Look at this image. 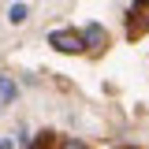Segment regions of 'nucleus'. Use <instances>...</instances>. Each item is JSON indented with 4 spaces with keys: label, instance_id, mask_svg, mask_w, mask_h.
<instances>
[{
    "label": "nucleus",
    "instance_id": "20e7f679",
    "mask_svg": "<svg viewBox=\"0 0 149 149\" xmlns=\"http://www.w3.org/2000/svg\"><path fill=\"white\" fill-rule=\"evenodd\" d=\"M0 97H4V104L15 101V82H11V78H0Z\"/></svg>",
    "mask_w": 149,
    "mask_h": 149
},
{
    "label": "nucleus",
    "instance_id": "f257e3e1",
    "mask_svg": "<svg viewBox=\"0 0 149 149\" xmlns=\"http://www.w3.org/2000/svg\"><path fill=\"white\" fill-rule=\"evenodd\" d=\"M149 30V0H134L130 8V34H146Z\"/></svg>",
    "mask_w": 149,
    "mask_h": 149
},
{
    "label": "nucleus",
    "instance_id": "423d86ee",
    "mask_svg": "<svg viewBox=\"0 0 149 149\" xmlns=\"http://www.w3.org/2000/svg\"><path fill=\"white\" fill-rule=\"evenodd\" d=\"M63 149H86V146H82V142H74V138H67V142H63Z\"/></svg>",
    "mask_w": 149,
    "mask_h": 149
},
{
    "label": "nucleus",
    "instance_id": "0eeeda50",
    "mask_svg": "<svg viewBox=\"0 0 149 149\" xmlns=\"http://www.w3.org/2000/svg\"><path fill=\"white\" fill-rule=\"evenodd\" d=\"M0 149H15V142H11V138H4V142H0Z\"/></svg>",
    "mask_w": 149,
    "mask_h": 149
},
{
    "label": "nucleus",
    "instance_id": "f03ea898",
    "mask_svg": "<svg viewBox=\"0 0 149 149\" xmlns=\"http://www.w3.org/2000/svg\"><path fill=\"white\" fill-rule=\"evenodd\" d=\"M49 41H52L60 52H82V34H71V30H56Z\"/></svg>",
    "mask_w": 149,
    "mask_h": 149
},
{
    "label": "nucleus",
    "instance_id": "39448f33",
    "mask_svg": "<svg viewBox=\"0 0 149 149\" xmlns=\"http://www.w3.org/2000/svg\"><path fill=\"white\" fill-rule=\"evenodd\" d=\"M8 19H11V22H26V4H11Z\"/></svg>",
    "mask_w": 149,
    "mask_h": 149
},
{
    "label": "nucleus",
    "instance_id": "7ed1b4c3",
    "mask_svg": "<svg viewBox=\"0 0 149 149\" xmlns=\"http://www.w3.org/2000/svg\"><path fill=\"white\" fill-rule=\"evenodd\" d=\"M104 45H108L104 26H97V22H93V26H86V30H82V49H104Z\"/></svg>",
    "mask_w": 149,
    "mask_h": 149
}]
</instances>
